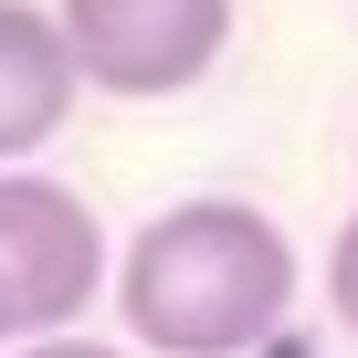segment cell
Listing matches in <instances>:
<instances>
[{
    "mask_svg": "<svg viewBox=\"0 0 358 358\" xmlns=\"http://www.w3.org/2000/svg\"><path fill=\"white\" fill-rule=\"evenodd\" d=\"M0 337H22V327H11V306H0Z\"/></svg>",
    "mask_w": 358,
    "mask_h": 358,
    "instance_id": "cell-7",
    "label": "cell"
},
{
    "mask_svg": "<svg viewBox=\"0 0 358 358\" xmlns=\"http://www.w3.org/2000/svg\"><path fill=\"white\" fill-rule=\"evenodd\" d=\"M327 306H337V327L358 337V222L337 232V253H327Z\"/></svg>",
    "mask_w": 358,
    "mask_h": 358,
    "instance_id": "cell-5",
    "label": "cell"
},
{
    "mask_svg": "<svg viewBox=\"0 0 358 358\" xmlns=\"http://www.w3.org/2000/svg\"><path fill=\"white\" fill-rule=\"evenodd\" d=\"M22 358H127V348H106V337H32Z\"/></svg>",
    "mask_w": 358,
    "mask_h": 358,
    "instance_id": "cell-6",
    "label": "cell"
},
{
    "mask_svg": "<svg viewBox=\"0 0 358 358\" xmlns=\"http://www.w3.org/2000/svg\"><path fill=\"white\" fill-rule=\"evenodd\" d=\"M106 285V232L95 211L43 169H0V306L22 337H64Z\"/></svg>",
    "mask_w": 358,
    "mask_h": 358,
    "instance_id": "cell-2",
    "label": "cell"
},
{
    "mask_svg": "<svg viewBox=\"0 0 358 358\" xmlns=\"http://www.w3.org/2000/svg\"><path fill=\"white\" fill-rule=\"evenodd\" d=\"M64 43L95 95H190L222 43H232V0H53Z\"/></svg>",
    "mask_w": 358,
    "mask_h": 358,
    "instance_id": "cell-3",
    "label": "cell"
},
{
    "mask_svg": "<svg viewBox=\"0 0 358 358\" xmlns=\"http://www.w3.org/2000/svg\"><path fill=\"white\" fill-rule=\"evenodd\" d=\"M74 95H85V64L64 43V11L0 0V169H22L32 148H53Z\"/></svg>",
    "mask_w": 358,
    "mask_h": 358,
    "instance_id": "cell-4",
    "label": "cell"
},
{
    "mask_svg": "<svg viewBox=\"0 0 358 358\" xmlns=\"http://www.w3.org/2000/svg\"><path fill=\"white\" fill-rule=\"evenodd\" d=\"M116 306L158 358H243L295 306V243L253 201H169L127 243Z\"/></svg>",
    "mask_w": 358,
    "mask_h": 358,
    "instance_id": "cell-1",
    "label": "cell"
}]
</instances>
